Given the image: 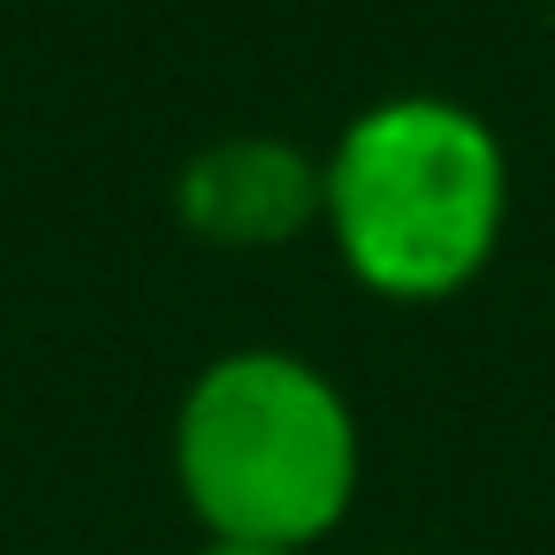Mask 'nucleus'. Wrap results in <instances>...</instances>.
Here are the masks:
<instances>
[{"label": "nucleus", "mask_w": 555, "mask_h": 555, "mask_svg": "<svg viewBox=\"0 0 555 555\" xmlns=\"http://www.w3.org/2000/svg\"><path fill=\"white\" fill-rule=\"evenodd\" d=\"M168 464L206 540H259L305 555L350 517L365 441L350 396L312 358L251 343L191 373Z\"/></svg>", "instance_id": "nucleus-2"}, {"label": "nucleus", "mask_w": 555, "mask_h": 555, "mask_svg": "<svg viewBox=\"0 0 555 555\" xmlns=\"http://www.w3.org/2000/svg\"><path fill=\"white\" fill-rule=\"evenodd\" d=\"M198 555H289V547H259V540H206Z\"/></svg>", "instance_id": "nucleus-4"}, {"label": "nucleus", "mask_w": 555, "mask_h": 555, "mask_svg": "<svg viewBox=\"0 0 555 555\" xmlns=\"http://www.w3.org/2000/svg\"><path fill=\"white\" fill-rule=\"evenodd\" d=\"M509 221V153L487 115L441 92H396L320 153V229L343 274L380 305L464 297Z\"/></svg>", "instance_id": "nucleus-1"}, {"label": "nucleus", "mask_w": 555, "mask_h": 555, "mask_svg": "<svg viewBox=\"0 0 555 555\" xmlns=\"http://www.w3.org/2000/svg\"><path fill=\"white\" fill-rule=\"evenodd\" d=\"M547 9H555V0H547Z\"/></svg>", "instance_id": "nucleus-5"}, {"label": "nucleus", "mask_w": 555, "mask_h": 555, "mask_svg": "<svg viewBox=\"0 0 555 555\" xmlns=\"http://www.w3.org/2000/svg\"><path fill=\"white\" fill-rule=\"evenodd\" d=\"M176 221L214 251H274L320 229V160L289 138H214L176 168Z\"/></svg>", "instance_id": "nucleus-3"}]
</instances>
